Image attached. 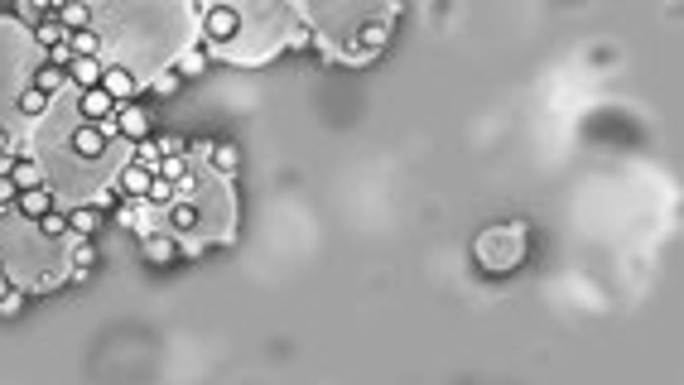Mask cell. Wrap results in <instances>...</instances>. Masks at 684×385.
I'll return each mask as SVG.
<instances>
[{
    "mask_svg": "<svg viewBox=\"0 0 684 385\" xmlns=\"http://www.w3.org/2000/svg\"><path fill=\"white\" fill-rule=\"evenodd\" d=\"M314 44L337 63H371L396 39L400 0H299Z\"/></svg>",
    "mask_w": 684,
    "mask_h": 385,
    "instance_id": "277c9868",
    "label": "cell"
},
{
    "mask_svg": "<svg viewBox=\"0 0 684 385\" xmlns=\"http://www.w3.org/2000/svg\"><path fill=\"white\" fill-rule=\"evenodd\" d=\"M179 82H183V77H179L174 68H160L155 77H150V82H145V87H155L160 96H174V92H179Z\"/></svg>",
    "mask_w": 684,
    "mask_h": 385,
    "instance_id": "4dcf8cb0",
    "label": "cell"
},
{
    "mask_svg": "<svg viewBox=\"0 0 684 385\" xmlns=\"http://www.w3.org/2000/svg\"><path fill=\"white\" fill-rule=\"evenodd\" d=\"M150 130H155V126H150V111L140 102H121V106H116V140L135 145V140H145Z\"/></svg>",
    "mask_w": 684,
    "mask_h": 385,
    "instance_id": "9c48e42d",
    "label": "cell"
},
{
    "mask_svg": "<svg viewBox=\"0 0 684 385\" xmlns=\"http://www.w3.org/2000/svg\"><path fill=\"white\" fill-rule=\"evenodd\" d=\"M101 87H107V92L116 96V106H121V102H135V92H140V77H135L126 63H111V58H107V68H101Z\"/></svg>",
    "mask_w": 684,
    "mask_h": 385,
    "instance_id": "5bb4252c",
    "label": "cell"
},
{
    "mask_svg": "<svg viewBox=\"0 0 684 385\" xmlns=\"http://www.w3.org/2000/svg\"><path fill=\"white\" fill-rule=\"evenodd\" d=\"M10 149H20V145H15V130L0 121V155H10Z\"/></svg>",
    "mask_w": 684,
    "mask_h": 385,
    "instance_id": "e575fe53",
    "label": "cell"
},
{
    "mask_svg": "<svg viewBox=\"0 0 684 385\" xmlns=\"http://www.w3.org/2000/svg\"><path fill=\"white\" fill-rule=\"evenodd\" d=\"M150 178H155V174H150L145 164L126 159V164H121V174L111 178V188H116V203H121V198H145V193H150Z\"/></svg>",
    "mask_w": 684,
    "mask_h": 385,
    "instance_id": "9a60e30c",
    "label": "cell"
},
{
    "mask_svg": "<svg viewBox=\"0 0 684 385\" xmlns=\"http://www.w3.org/2000/svg\"><path fill=\"white\" fill-rule=\"evenodd\" d=\"M140 250H145V260H150V265H174V260L183 256V241L174 237V231L155 227L150 237H140Z\"/></svg>",
    "mask_w": 684,
    "mask_h": 385,
    "instance_id": "7c38bea8",
    "label": "cell"
},
{
    "mask_svg": "<svg viewBox=\"0 0 684 385\" xmlns=\"http://www.w3.org/2000/svg\"><path fill=\"white\" fill-rule=\"evenodd\" d=\"M0 270L25 294H44L67 279V241H48L39 222L0 208Z\"/></svg>",
    "mask_w": 684,
    "mask_h": 385,
    "instance_id": "8992f818",
    "label": "cell"
},
{
    "mask_svg": "<svg viewBox=\"0 0 684 385\" xmlns=\"http://www.w3.org/2000/svg\"><path fill=\"white\" fill-rule=\"evenodd\" d=\"M477 265L492 275H506V270H516L521 256H525V227L521 222H497V227H487L482 237H477Z\"/></svg>",
    "mask_w": 684,
    "mask_h": 385,
    "instance_id": "ba28073f",
    "label": "cell"
},
{
    "mask_svg": "<svg viewBox=\"0 0 684 385\" xmlns=\"http://www.w3.org/2000/svg\"><path fill=\"white\" fill-rule=\"evenodd\" d=\"M5 289H10V275H5V270H0V294H5Z\"/></svg>",
    "mask_w": 684,
    "mask_h": 385,
    "instance_id": "d590c367",
    "label": "cell"
},
{
    "mask_svg": "<svg viewBox=\"0 0 684 385\" xmlns=\"http://www.w3.org/2000/svg\"><path fill=\"white\" fill-rule=\"evenodd\" d=\"M73 92H78V111L88 116V121H101V126L116 121V96L101 87V82L97 87H73Z\"/></svg>",
    "mask_w": 684,
    "mask_h": 385,
    "instance_id": "8fae6325",
    "label": "cell"
},
{
    "mask_svg": "<svg viewBox=\"0 0 684 385\" xmlns=\"http://www.w3.org/2000/svg\"><path fill=\"white\" fill-rule=\"evenodd\" d=\"M145 203H150V208H169V203H174V178H164V174H155V178H150Z\"/></svg>",
    "mask_w": 684,
    "mask_h": 385,
    "instance_id": "484cf974",
    "label": "cell"
},
{
    "mask_svg": "<svg viewBox=\"0 0 684 385\" xmlns=\"http://www.w3.org/2000/svg\"><path fill=\"white\" fill-rule=\"evenodd\" d=\"M10 208L20 212V217H29V222H39L48 208H58V193L48 188V183H34V188H20V193H15Z\"/></svg>",
    "mask_w": 684,
    "mask_h": 385,
    "instance_id": "4fadbf2b",
    "label": "cell"
},
{
    "mask_svg": "<svg viewBox=\"0 0 684 385\" xmlns=\"http://www.w3.org/2000/svg\"><path fill=\"white\" fill-rule=\"evenodd\" d=\"M202 164H208L212 174H222V178H236V169H242V149H236L232 140H212V149L202 155Z\"/></svg>",
    "mask_w": 684,
    "mask_h": 385,
    "instance_id": "e0dca14e",
    "label": "cell"
},
{
    "mask_svg": "<svg viewBox=\"0 0 684 385\" xmlns=\"http://www.w3.org/2000/svg\"><path fill=\"white\" fill-rule=\"evenodd\" d=\"M208 48H202V44H188L183 48V54H179V63H174V73L179 77H202V73H208Z\"/></svg>",
    "mask_w": 684,
    "mask_h": 385,
    "instance_id": "603a6c76",
    "label": "cell"
},
{
    "mask_svg": "<svg viewBox=\"0 0 684 385\" xmlns=\"http://www.w3.org/2000/svg\"><path fill=\"white\" fill-rule=\"evenodd\" d=\"M58 25L63 29H88L92 25V0H67L58 10Z\"/></svg>",
    "mask_w": 684,
    "mask_h": 385,
    "instance_id": "cb8c5ba5",
    "label": "cell"
},
{
    "mask_svg": "<svg viewBox=\"0 0 684 385\" xmlns=\"http://www.w3.org/2000/svg\"><path fill=\"white\" fill-rule=\"evenodd\" d=\"M39 63H44V48L34 44V29L25 20L0 15V121H5V111H15V96H20V87Z\"/></svg>",
    "mask_w": 684,
    "mask_h": 385,
    "instance_id": "52a82bcc",
    "label": "cell"
},
{
    "mask_svg": "<svg viewBox=\"0 0 684 385\" xmlns=\"http://www.w3.org/2000/svg\"><path fill=\"white\" fill-rule=\"evenodd\" d=\"M130 159H135V164H145L150 174H160L164 149H160V140H150V136H145V140H135V145H130Z\"/></svg>",
    "mask_w": 684,
    "mask_h": 385,
    "instance_id": "d4e9b609",
    "label": "cell"
},
{
    "mask_svg": "<svg viewBox=\"0 0 684 385\" xmlns=\"http://www.w3.org/2000/svg\"><path fill=\"white\" fill-rule=\"evenodd\" d=\"M188 169H193V155H164V159H160V174L174 178V183H179Z\"/></svg>",
    "mask_w": 684,
    "mask_h": 385,
    "instance_id": "f546056e",
    "label": "cell"
},
{
    "mask_svg": "<svg viewBox=\"0 0 684 385\" xmlns=\"http://www.w3.org/2000/svg\"><path fill=\"white\" fill-rule=\"evenodd\" d=\"M58 39H67V29L54 20V15H48V20H39V25H34V44H39V48H54Z\"/></svg>",
    "mask_w": 684,
    "mask_h": 385,
    "instance_id": "83f0119b",
    "label": "cell"
},
{
    "mask_svg": "<svg viewBox=\"0 0 684 385\" xmlns=\"http://www.w3.org/2000/svg\"><path fill=\"white\" fill-rule=\"evenodd\" d=\"M39 231H44L48 241H67V237H73V217H67V208H63V203L48 208V212L39 217Z\"/></svg>",
    "mask_w": 684,
    "mask_h": 385,
    "instance_id": "44dd1931",
    "label": "cell"
},
{
    "mask_svg": "<svg viewBox=\"0 0 684 385\" xmlns=\"http://www.w3.org/2000/svg\"><path fill=\"white\" fill-rule=\"evenodd\" d=\"M29 155H39L44 183L58 193L63 208L88 203V198L107 193L111 178L121 174V164L130 159V145L116 140V121H88L78 111V92L63 87L48 111L29 126Z\"/></svg>",
    "mask_w": 684,
    "mask_h": 385,
    "instance_id": "6da1fadb",
    "label": "cell"
},
{
    "mask_svg": "<svg viewBox=\"0 0 684 385\" xmlns=\"http://www.w3.org/2000/svg\"><path fill=\"white\" fill-rule=\"evenodd\" d=\"M101 212H107V208L92 203V198H88V203H73V208H67V217H73V237H97Z\"/></svg>",
    "mask_w": 684,
    "mask_h": 385,
    "instance_id": "d6986e66",
    "label": "cell"
},
{
    "mask_svg": "<svg viewBox=\"0 0 684 385\" xmlns=\"http://www.w3.org/2000/svg\"><path fill=\"white\" fill-rule=\"evenodd\" d=\"M15 193H20V183H15L10 174H0V208H10V203H15Z\"/></svg>",
    "mask_w": 684,
    "mask_h": 385,
    "instance_id": "d6a6232c",
    "label": "cell"
},
{
    "mask_svg": "<svg viewBox=\"0 0 684 385\" xmlns=\"http://www.w3.org/2000/svg\"><path fill=\"white\" fill-rule=\"evenodd\" d=\"M29 82L39 92H48V96H58L63 87H73V82H67V68H54V63H39V68L29 73Z\"/></svg>",
    "mask_w": 684,
    "mask_h": 385,
    "instance_id": "7402d4cb",
    "label": "cell"
},
{
    "mask_svg": "<svg viewBox=\"0 0 684 385\" xmlns=\"http://www.w3.org/2000/svg\"><path fill=\"white\" fill-rule=\"evenodd\" d=\"M92 29L101 35V58L126 63L140 87L160 68H174L188 44H198L193 0H92Z\"/></svg>",
    "mask_w": 684,
    "mask_h": 385,
    "instance_id": "7a4b0ae2",
    "label": "cell"
},
{
    "mask_svg": "<svg viewBox=\"0 0 684 385\" xmlns=\"http://www.w3.org/2000/svg\"><path fill=\"white\" fill-rule=\"evenodd\" d=\"M73 44H67V39H58L54 48H44V63H54V68H73Z\"/></svg>",
    "mask_w": 684,
    "mask_h": 385,
    "instance_id": "1f68e13d",
    "label": "cell"
},
{
    "mask_svg": "<svg viewBox=\"0 0 684 385\" xmlns=\"http://www.w3.org/2000/svg\"><path fill=\"white\" fill-rule=\"evenodd\" d=\"M48 102H54V96L39 92L34 82H25L20 96H15V111H10V116H20V126H34V121H39V116L48 111Z\"/></svg>",
    "mask_w": 684,
    "mask_h": 385,
    "instance_id": "2e32d148",
    "label": "cell"
},
{
    "mask_svg": "<svg viewBox=\"0 0 684 385\" xmlns=\"http://www.w3.org/2000/svg\"><path fill=\"white\" fill-rule=\"evenodd\" d=\"M67 44H73V54H101V35L88 25V29H67Z\"/></svg>",
    "mask_w": 684,
    "mask_h": 385,
    "instance_id": "4316f807",
    "label": "cell"
},
{
    "mask_svg": "<svg viewBox=\"0 0 684 385\" xmlns=\"http://www.w3.org/2000/svg\"><path fill=\"white\" fill-rule=\"evenodd\" d=\"M160 227L183 241V256H202L208 241H232L236 237L232 178H222L202 159H193V169L174 183V203L160 208Z\"/></svg>",
    "mask_w": 684,
    "mask_h": 385,
    "instance_id": "5b68a950",
    "label": "cell"
},
{
    "mask_svg": "<svg viewBox=\"0 0 684 385\" xmlns=\"http://www.w3.org/2000/svg\"><path fill=\"white\" fill-rule=\"evenodd\" d=\"M10 178L20 183V188H34V183H44V164H39V155H29V149H15Z\"/></svg>",
    "mask_w": 684,
    "mask_h": 385,
    "instance_id": "ffe728a7",
    "label": "cell"
},
{
    "mask_svg": "<svg viewBox=\"0 0 684 385\" xmlns=\"http://www.w3.org/2000/svg\"><path fill=\"white\" fill-rule=\"evenodd\" d=\"M101 68H107V58H101V54H78L73 68H67V82H73V87H97Z\"/></svg>",
    "mask_w": 684,
    "mask_h": 385,
    "instance_id": "ac0fdd59",
    "label": "cell"
},
{
    "mask_svg": "<svg viewBox=\"0 0 684 385\" xmlns=\"http://www.w3.org/2000/svg\"><path fill=\"white\" fill-rule=\"evenodd\" d=\"M198 44L208 48L212 63L261 68L285 48H309L314 35L304 25L299 0H202Z\"/></svg>",
    "mask_w": 684,
    "mask_h": 385,
    "instance_id": "3957f363",
    "label": "cell"
},
{
    "mask_svg": "<svg viewBox=\"0 0 684 385\" xmlns=\"http://www.w3.org/2000/svg\"><path fill=\"white\" fill-rule=\"evenodd\" d=\"M25 299H29V294L20 289V284H10V289L0 294V318H20V313H25Z\"/></svg>",
    "mask_w": 684,
    "mask_h": 385,
    "instance_id": "f1b7e54d",
    "label": "cell"
},
{
    "mask_svg": "<svg viewBox=\"0 0 684 385\" xmlns=\"http://www.w3.org/2000/svg\"><path fill=\"white\" fill-rule=\"evenodd\" d=\"M160 149H164V155H188V145L179 136H160Z\"/></svg>",
    "mask_w": 684,
    "mask_h": 385,
    "instance_id": "836d02e7",
    "label": "cell"
},
{
    "mask_svg": "<svg viewBox=\"0 0 684 385\" xmlns=\"http://www.w3.org/2000/svg\"><path fill=\"white\" fill-rule=\"evenodd\" d=\"M97 270V246L92 237H67V279L73 284H88Z\"/></svg>",
    "mask_w": 684,
    "mask_h": 385,
    "instance_id": "30bf717a",
    "label": "cell"
}]
</instances>
